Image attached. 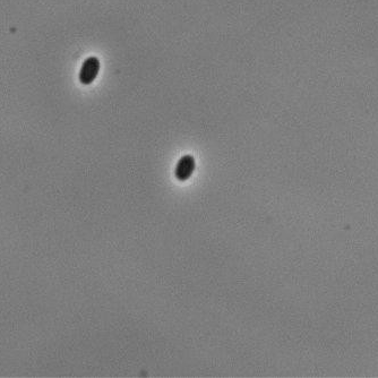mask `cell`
<instances>
[{
    "label": "cell",
    "instance_id": "obj_2",
    "mask_svg": "<svg viewBox=\"0 0 378 378\" xmlns=\"http://www.w3.org/2000/svg\"><path fill=\"white\" fill-rule=\"evenodd\" d=\"M195 167V161L190 155H185L184 158L179 161L178 167H177L176 174L178 176L179 179H185L194 170Z\"/></svg>",
    "mask_w": 378,
    "mask_h": 378
},
{
    "label": "cell",
    "instance_id": "obj_1",
    "mask_svg": "<svg viewBox=\"0 0 378 378\" xmlns=\"http://www.w3.org/2000/svg\"><path fill=\"white\" fill-rule=\"evenodd\" d=\"M100 70V62L96 57L87 58L83 63L79 71V80L84 85L93 83Z\"/></svg>",
    "mask_w": 378,
    "mask_h": 378
}]
</instances>
